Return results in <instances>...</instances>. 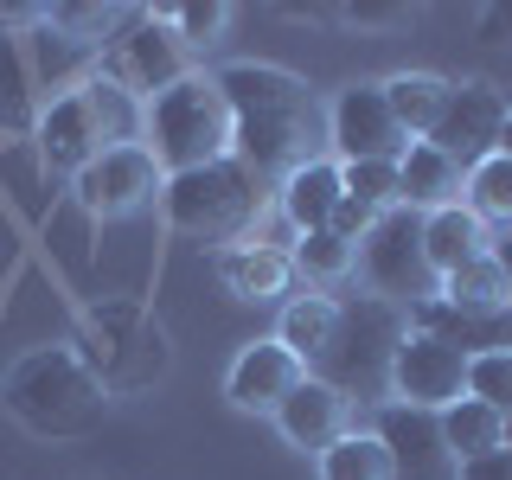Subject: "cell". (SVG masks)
Segmentation results:
<instances>
[{
    "label": "cell",
    "instance_id": "cell-1",
    "mask_svg": "<svg viewBox=\"0 0 512 480\" xmlns=\"http://www.w3.org/2000/svg\"><path fill=\"white\" fill-rule=\"evenodd\" d=\"M231 109V160H244L256 180H288L308 167L320 141V103L282 64H224L212 77Z\"/></svg>",
    "mask_w": 512,
    "mask_h": 480
},
{
    "label": "cell",
    "instance_id": "cell-2",
    "mask_svg": "<svg viewBox=\"0 0 512 480\" xmlns=\"http://www.w3.org/2000/svg\"><path fill=\"white\" fill-rule=\"evenodd\" d=\"M71 352L84 359V372L103 384V397H135V391H148V384H160L173 372L167 327H160L141 301H122V295L96 301L84 314Z\"/></svg>",
    "mask_w": 512,
    "mask_h": 480
},
{
    "label": "cell",
    "instance_id": "cell-3",
    "mask_svg": "<svg viewBox=\"0 0 512 480\" xmlns=\"http://www.w3.org/2000/svg\"><path fill=\"white\" fill-rule=\"evenodd\" d=\"M0 404H7V416H20L26 429H39V436H84V429L103 423L109 397L71 346H39L7 372Z\"/></svg>",
    "mask_w": 512,
    "mask_h": 480
},
{
    "label": "cell",
    "instance_id": "cell-4",
    "mask_svg": "<svg viewBox=\"0 0 512 480\" xmlns=\"http://www.w3.org/2000/svg\"><path fill=\"white\" fill-rule=\"evenodd\" d=\"M141 135H148L141 148L154 154L160 173H192L212 167V160H231V109H224V96L205 71H186L173 90L148 96Z\"/></svg>",
    "mask_w": 512,
    "mask_h": 480
},
{
    "label": "cell",
    "instance_id": "cell-5",
    "mask_svg": "<svg viewBox=\"0 0 512 480\" xmlns=\"http://www.w3.org/2000/svg\"><path fill=\"white\" fill-rule=\"evenodd\" d=\"M160 212H167V224L180 237L224 244V237H244L256 224V212H263V180H256L244 160H212V167H192V173H167Z\"/></svg>",
    "mask_w": 512,
    "mask_h": 480
},
{
    "label": "cell",
    "instance_id": "cell-6",
    "mask_svg": "<svg viewBox=\"0 0 512 480\" xmlns=\"http://www.w3.org/2000/svg\"><path fill=\"white\" fill-rule=\"evenodd\" d=\"M359 263H365V282L378 288V301H416L436 295V269H429V250H423V212H410V205H391V212H378V224L365 231L359 244Z\"/></svg>",
    "mask_w": 512,
    "mask_h": 480
},
{
    "label": "cell",
    "instance_id": "cell-7",
    "mask_svg": "<svg viewBox=\"0 0 512 480\" xmlns=\"http://www.w3.org/2000/svg\"><path fill=\"white\" fill-rule=\"evenodd\" d=\"M500 128H506V96L493 90V84H480V77H468V84H448L442 90L436 128H429L423 141H429V148H442L461 173H468L487 154H500Z\"/></svg>",
    "mask_w": 512,
    "mask_h": 480
},
{
    "label": "cell",
    "instance_id": "cell-8",
    "mask_svg": "<svg viewBox=\"0 0 512 480\" xmlns=\"http://www.w3.org/2000/svg\"><path fill=\"white\" fill-rule=\"evenodd\" d=\"M327 141L340 154V167L352 160H404L410 135L397 128L391 103H384V84H346L327 109Z\"/></svg>",
    "mask_w": 512,
    "mask_h": 480
},
{
    "label": "cell",
    "instance_id": "cell-9",
    "mask_svg": "<svg viewBox=\"0 0 512 480\" xmlns=\"http://www.w3.org/2000/svg\"><path fill=\"white\" fill-rule=\"evenodd\" d=\"M384 384L397 391V404H416V410H448L455 397H468V359H461L455 346L429 340V333H410L397 340L391 352V372Z\"/></svg>",
    "mask_w": 512,
    "mask_h": 480
},
{
    "label": "cell",
    "instance_id": "cell-10",
    "mask_svg": "<svg viewBox=\"0 0 512 480\" xmlns=\"http://www.w3.org/2000/svg\"><path fill=\"white\" fill-rule=\"evenodd\" d=\"M160 186H167V173L154 167V154L141 148V141H128V148H103L77 173V205H84L90 218H128V212H141Z\"/></svg>",
    "mask_w": 512,
    "mask_h": 480
},
{
    "label": "cell",
    "instance_id": "cell-11",
    "mask_svg": "<svg viewBox=\"0 0 512 480\" xmlns=\"http://www.w3.org/2000/svg\"><path fill=\"white\" fill-rule=\"evenodd\" d=\"M372 436L384 448V461H391V480H455V468H461V461L448 455V442H442V416L436 410L384 404Z\"/></svg>",
    "mask_w": 512,
    "mask_h": 480
},
{
    "label": "cell",
    "instance_id": "cell-12",
    "mask_svg": "<svg viewBox=\"0 0 512 480\" xmlns=\"http://www.w3.org/2000/svg\"><path fill=\"white\" fill-rule=\"evenodd\" d=\"M384 333H404L391 327V314H384V301H365V308H340V327H333V346L320 352V365H327V384L346 397V384H384V372H391V352L397 346H372Z\"/></svg>",
    "mask_w": 512,
    "mask_h": 480
},
{
    "label": "cell",
    "instance_id": "cell-13",
    "mask_svg": "<svg viewBox=\"0 0 512 480\" xmlns=\"http://www.w3.org/2000/svg\"><path fill=\"white\" fill-rule=\"evenodd\" d=\"M410 333H429V340L455 346L461 359H480V352H512V308H455V301L429 295L410 308Z\"/></svg>",
    "mask_w": 512,
    "mask_h": 480
},
{
    "label": "cell",
    "instance_id": "cell-14",
    "mask_svg": "<svg viewBox=\"0 0 512 480\" xmlns=\"http://www.w3.org/2000/svg\"><path fill=\"white\" fill-rule=\"evenodd\" d=\"M301 378H308V365H301L288 346L256 340V346H244V352L231 359V378H224V391H231V404H237V410L276 416V410H282V397L295 391Z\"/></svg>",
    "mask_w": 512,
    "mask_h": 480
},
{
    "label": "cell",
    "instance_id": "cell-15",
    "mask_svg": "<svg viewBox=\"0 0 512 480\" xmlns=\"http://www.w3.org/2000/svg\"><path fill=\"white\" fill-rule=\"evenodd\" d=\"M180 77H186V45L173 39V26H160L154 13H141L135 32L122 39L116 84H122V90H148V96H160V90L180 84Z\"/></svg>",
    "mask_w": 512,
    "mask_h": 480
},
{
    "label": "cell",
    "instance_id": "cell-16",
    "mask_svg": "<svg viewBox=\"0 0 512 480\" xmlns=\"http://www.w3.org/2000/svg\"><path fill=\"white\" fill-rule=\"evenodd\" d=\"M39 154H45V167L71 173V180L90 167L96 154H103V128H96L90 103H84V90L52 96V109L39 116Z\"/></svg>",
    "mask_w": 512,
    "mask_h": 480
},
{
    "label": "cell",
    "instance_id": "cell-17",
    "mask_svg": "<svg viewBox=\"0 0 512 480\" xmlns=\"http://www.w3.org/2000/svg\"><path fill=\"white\" fill-rule=\"evenodd\" d=\"M276 429H282L295 448H327L333 436H346V397L333 391L327 378H301L295 391L282 397Z\"/></svg>",
    "mask_w": 512,
    "mask_h": 480
},
{
    "label": "cell",
    "instance_id": "cell-18",
    "mask_svg": "<svg viewBox=\"0 0 512 480\" xmlns=\"http://www.w3.org/2000/svg\"><path fill=\"white\" fill-rule=\"evenodd\" d=\"M461 180H468V173H461L442 148L410 141L404 160H397V205H410V212H442V205H461L455 199Z\"/></svg>",
    "mask_w": 512,
    "mask_h": 480
},
{
    "label": "cell",
    "instance_id": "cell-19",
    "mask_svg": "<svg viewBox=\"0 0 512 480\" xmlns=\"http://www.w3.org/2000/svg\"><path fill=\"white\" fill-rule=\"evenodd\" d=\"M218 276L237 301H276L295 282V256L276 250V244H231L218 256Z\"/></svg>",
    "mask_w": 512,
    "mask_h": 480
},
{
    "label": "cell",
    "instance_id": "cell-20",
    "mask_svg": "<svg viewBox=\"0 0 512 480\" xmlns=\"http://www.w3.org/2000/svg\"><path fill=\"white\" fill-rule=\"evenodd\" d=\"M346 199V186H340V160H308V167H295L282 180V218L295 224L301 237L308 231H327V218H333V205Z\"/></svg>",
    "mask_w": 512,
    "mask_h": 480
},
{
    "label": "cell",
    "instance_id": "cell-21",
    "mask_svg": "<svg viewBox=\"0 0 512 480\" xmlns=\"http://www.w3.org/2000/svg\"><path fill=\"white\" fill-rule=\"evenodd\" d=\"M423 250H429V269H436V282H442L448 269L487 256L493 237H487V224H480L468 205H442V212H423Z\"/></svg>",
    "mask_w": 512,
    "mask_h": 480
},
{
    "label": "cell",
    "instance_id": "cell-22",
    "mask_svg": "<svg viewBox=\"0 0 512 480\" xmlns=\"http://www.w3.org/2000/svg\"><path fill=\"white\" fill-rule=\"evenodd\" d=\"M333 327H340V301H327V295H295V301L282 308L276 346H288L301 365H320V352L333 346Z\"/></svg>",
    "mask_w": 512,
    "mask_h": 480
},
{
    "label": "cell",
    "instance_id": "cell-23",
    "mask_svg": "<svg viewBox=\"0 0 512 480\" xmlns=\"http://www.w3.org/2000/svg\"><path fill=\"white\" fill-rule=\"evenodd\" d=\"M442 77H429V71H397V77H384V103H391V116L397 128H404L410 141H423L429 128H436V109H442Z\"/></svg>",
    "mask_w": 512,
    "mask_h": 480
},
{
    "label": "cell",
    "instance_id": "cell-24",
    "mask_svg": "<svg viewBox=\"0 0 512 480\" xmlns=\"http://www.w3.org/2000/svg\"><path fill=\"white\" fill-rule=\"evenodd\" d=\"M442 416V442H448V455L455 461H474V455H487V448H500V410H487V404H474V397H455Z\"/></svg>",
    "mask_w": 512,
    "mask_h": 480
},
{
    "label": "cell",
    "instance_id": "cell-25",
    "mask_svg": "<svg viewBox=\"0 0 512 480\" xmlns=\"http://www.w3.org/2000/svg\"><path fill=\"white\" fill-rule=\"evenodd\" d=\"M84 103H90L96 128H103V148H128V141L141 135V109L148 103H135V90H122L116 77H90Z\"/></svg>",
    "mask_w": 512,
    "mask_h": 480
},
{
    "label": "cell",
    "instance_id": "cell-26",
    "mask_svg": "<svg viewBox=\"0 0 512 480\" xmlns=\"http://www.w3.org/2000/svg\"><path fill=\"white\" fill-rule=\"evenodd\" d=\"M436 295L455 301V308H512V288L500 276V263H493V250L474 256V263H461V269H448Z\"/></svg>",
    "mask_w": 512,
    "mask_h": 480
},
{
    "label": "cell",
    "instance_id": "cell-27",
    "mask_svg": "<svg viewBox=\"0 0 512 480\" xmlns=\"http://www.w3.org/2000/svg\"><path fill=\"white\" fill-rule=\"evenodd\" d=\"M320 480H391V461H384L378 436L346 429V436H333L320 448Z\"/></svg>",
    "mask_w": 512,
    "mask_h": 480
},
{
    "label": "cell",
    "instance_id": "cell-28",
    "mask_svg": "<svg viewBox=\"0 0 512 480\" xmlns=\"http://www.w3.org/2000/svg\"><path fill=\"white\" fill-rule=\"evenodd\" d=\"M160 26H173V39L186 45V52H212L224 39V26H231V7L224 0H180V7H154Z\"/></svg>",
    "mask_w": 512,
    "mask_h": 480
},
{
    "label": "cell",
    "instance_id": "cell-29",
    "mask_svg": "<svg viewBox=\"0 0 512 480\" xmlns=\"http://www.w3.org/2000/svg\"><path fill=\"white\" fill-rule=\"evenodd\" d=\"M468 212L480 224H512V160L487 154L480 167H468Z\"/></svg>",
    "mask_w": 512,
    "mask_h": 480
},
{
    "label": "cell",
    "instance_id": "cell-30",
    "mask_svg": "<svg viewBox=\"0 0 512 480\" xmlns=\"http://www.w3.org/2000/svg\"><path fill=\"white\" fill-rule=\"evenodd\" d=\"M352 263H359V250L340 244L333 231H308L295 244V269H301V276H314V282H346Z\"/></svg>",
    "mask_w": 512,
    "mask_h": 480
},
{
    "label": "cell",
    "instance_id": "cell-31",
    "mask_svg": "<svg viewBox=\"0 0 512 480\" xmlns=\"http://www.w3.org/2000/svg\"><path fill=\"white\" fill-rule=\"evenodd\" d=\"M340 186H346V199L372 205V212H391L397 205V160H352V167H340Z\"/></svg>",
    "mask_w": 512,
    "mask_h": 480
},
{
    "label": "cell",
    "instance_id": "cell-32",
    "mask_svg": "<svg viewBox=\"0 0 512 480\" xmlns=\"http://www.w3.org/2000/svg\"><path fill=\"white\" fill-rule=\"evenodd\" d=\"M468 397L487 410H512V352H480V359H468Z\"/></svg>",
    "mask_w": 512,
    "mask_h": 480
},
{
    "label": "cell",
    "instance_id": "cell-33",
    "mask_svg": "<svg viewBox=\"0 0 512 480\" xmlns=\"http://www.w3.org/2000/svg\"><path fill=\"white\" fill-rule=\"evenodd\" d=\"M372 224H378V212H372V205H359V199H340V205H333V218H327V231L340 237V244H352V250H359Z\"/></svg>",
    "mask_w": 512,
    "mask_h": 480
},
{
    "label": "cell",
    "instance_id": "cell-34",
    "mask_svg": "<svg viewBox=\"0 0 512 480\" xmlns=\"http://www.w3.org/2000/svg\"><path fill=\"white\" fill-rule=\"evenodd\" d=\"M340 20H352V26H410V7L404 0H352V7H340Z\"/></svg>",
    "mask_w": 512,
    "mask_h": 480
},
{
    "label": "cell",
    "instance_id": "cell-35",
    "mask_svg": "<svg viewBox=\"0 0 512 480\" xmlns=\"http://www.w3.org/2000/svg\"><path fill=\"white\" fill-rule=\"evenodd\" d=\"M122 13L116 7H52V26H77V32H109Z\"/></svg>",
    "mask_w": 512,
    "mask_h": 480
},
{
    "label": "cell",
    "instance_id": "cell-36",
    "mask_svg": "<svg viewBox=\"0 0 512 480\" xmlns=\"http://www.w3.org/2000/svg\"><path fill=\"white\" fill-rule=\"evenodd\" d=\"M455 480H512V448H487V455L461 461Z\"/></svg>",
    "mask_w": 512,
    "mask_h": 480
},
{
    "label": "cell",
    "instance_id": "cell-37",
    "mask_svg": "<svg viewBox=\"0 0 512 480\" xmlns=\"http://www.w3.org/2000/svg\"><path fill=\"white\" fill-rule=\"evenodd\" d=\"M480 39H487V45H512V7H480Z\"/></svg>",
    "mask_w": 512,
    "mask_h": 480
},
{
    "label": "cell",
    "instance_id": "cell-38",
    "mask_svg": "<svg viewBox=\"0 0 512 480\" xmlns=\"http://www.w3.org/2000/svg\"><path fill=\"white\" fill-rule=\"evenodd\" d=\"M493 263H500V276H506V288H512V224H506L500 244H493Z\"/></svg>",
    "mask_w": 512,
    "mask_h": 480
},
{
    "label": "cell",
    "instance_id": "cell-39",
    "mask_svg": "<svg viewBox=\"0 0 512 480\" xmlns=\"http://www.w3.org/2000/svg\"><path fill=\"white\" fill-rule=\"evenodd\" d=\"M500 154L512 160V103H506V128H500Z\"/></svg>",
    "mask_w": 512,
    "mask_h": 480
},
{
    "label": "cell",
    "instance_id": "cell-40",
    "mask_svg": "<svg viewBox=\"0 0 512 480\" xmlns=\"http://www.w3.org/2000/svg\"><path fill=\"white\" fill-rule=\"evenodd\" d=\"M500 448H512V410L500 416Z\"/></svg>",
    "mask_w": 512,
    "mask_h": 480
}]
</instances>
